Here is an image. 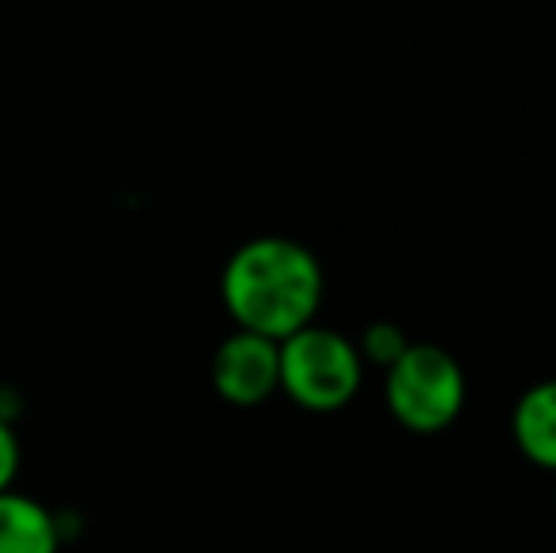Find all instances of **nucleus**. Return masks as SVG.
Returning a JSON list of instances; mask_svg holds the SVG:
<instances>
[{"label":"nucleus","instance_id":"6","mask_svg":"<svg viewBox=\"0 0 556 553\" xmlns=\"http://www.w3.org/2000/svg\"><path fill=\"white\" fill-rule=\"evenodd\" d=\"M61 524L42 501L4 489L0 493V553H58Z\"/></svg>","mask_w":556,"mask_h":553},{"label":"nucleus","instance_id":"7","mask_svg":"<svg viewBox=\"0 0 556 553\" xmlns=\"http://www.w3.org/2000/svg\"><path fill=\"white\" fill-rule=\"evenodd\" d=\"M413 341L405 338V330L397 323H390V318H379V323H367L364 334L356 338V349H359V361L371 364V368H382L387 372L390 364L397 361V356L409 349Z\"/></svg>","mask_w":556,"mask_h":553},{"label":"nucleus","instance_id":"3","mask_svg":"<svg viewBox=\"0 0 556 553\" xmlns=\"http://www.w3.org/2000/svg\"><path fill=\"white\" fill-rule=\"evenodd\" d=\"M367 364L359 349L333 326H303L280 341V394L307 414H337L364 387Z\"/></svg>","mask_w":556,"mask_h":553},{"label":"nucleus","instance_id":"4","mask_svg":"<svg viewBox=\"0 0 556 553\" xmlns=\"http://www.w3.org/2000/svg\"><path fill=\"white\" fill-rule=\"evenodd\" d=\"M213 387L227 406L254 410L280 391V341L235 330L213 356Z\"/></svg>","mask_w":556,"mask_h":553},{"label":"nucleus","instance_id":"2","mask_svg":"<svg viewBox=\"0 0 556 553\" xmlns=\"http://www.w3.org/2000/svg\"><path fill=\"white\" fill-rule=\"evenodd\" d=\"M466 372L432 341H413L387 372H382V399L405 432L440 436L466 410Z\"/></svg>","mask_w":556,"mask_h":553},{"label":"nucleus","instance_id":"5","mask_svg":"<svg viewBox=\"0 0 556 553\" xmlns=\"http://www.w3.org/2000/svg\"><path fill=\"white\" fill-rule=\"evenodd\" d=\"M515 448L538 470L556 474V379L527 387L511 410Z\"/></svg>","mask_w":556,"mask_h":553},{"label":"nucleus","instance_id":"8","mask_svg":"<svg viewBox=\"0 0 556 553\" xmlns=\"http://www.w3.org/2000/svg\"><path fill=\"white\" fill-rule=\"evenodd\" d=\"M20 458H23V451H20V440H15V428L0 417V493L12 489L15 474H20Z\"/></svg>","mask_w":556,"mask_h":553},{"label":"nucleus","instance_id":"1","mask_svg":"<svg viewBox=\"0 0 556 553\" xmlns=\"http://www.w3.org/2000/svg\"><path fill=\"white\" fill-rule=\"evenodd\" d=\"M326 296L323 262L288 236H257L235 247L220 274V300L235 330L285 341L315 323Z\"/></svg>","mask_w":556,"mask_h":553}]
</instances>
